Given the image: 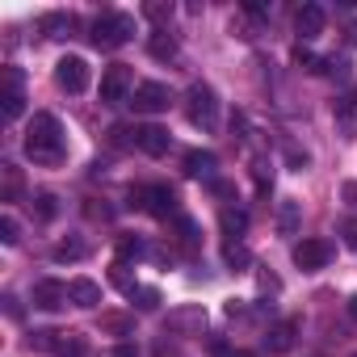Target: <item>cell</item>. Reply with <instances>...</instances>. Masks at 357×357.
<instances>
[{"mask_svg":"<svg viewBox=\"0 0 357 357\" xmlns=\"http://www.w3.org/2000/svg\"><path fill=\"white\" fill-rule=\"evenodd\" d=\"M26 155L34 164H59L68 155V139H63V122L55 114H34L26 126Z\"/></svg>","mask_w":357,"mask_h":357,"instance_id":"1","label":"cell"},{"mask_svg":"<svg viewBox=\"0 0 357 357\" xmlns=\"http://www.w3.org/2000/svg\"><path fill=\"white\" fill-rule=\"evenodd\" d=\"M130 206L147 211L151 219H181V206H176V190L172 185H139V190H130Z\"/></svg>","mask_w":357,"mask_h":357,"instance_id":"2","label":"cell"},{"mask_svg":"<svg viewBox=\"0 0 357 357\" xmlns=\"http://www.w3.org/2000/svg\"><path fill=\"white\" fill-rule=\"evenodd\" d=\"M185 114L198 130H215L219 126V93L211 84H190L185 93Z\"/></svg>","mask_w":357,"mask_h":357,"instance_id":"3","label":"cell"},{"mask_svg":"<svg viewBox=\"0 0 357 357\" xmlns=\"http://www.w3.org/2000/svg\"><path fill=\"white\" fill-rule=\"evenodd\" d=\"M130 34H135V17H126V13H101V17L93 22V43H97L101 51L126 47Z\"/></svg>","mask_w":357,"mask_h":357,"instance_id":"4","label":"cell"},{"mask_svg":"<svg viewBox=\"0 0 357 357\" xmlns=\"http://www.w3.org/2000/svg\"><path fill=\"white\" fill-rule=\"evenodd\" d=\"M164 332H172V336H202L206 332V307L202 303L172 307L168 319H164Z\"/></svg>","mask_w":357,"mask_h":357,"instance_id":"5","label":"cell"},{"mask_svg":"<svg viewBox=\"0 0 357 357\" xmlns=\"http://www.w3.org/2000/svg\"><path fill=\"white\" fill-rule=\"evenodd\" d=\"M22 109H26L22 72H17V68H5V72H0V114H5V122H17Z\"/></svg>","mask_w":357,"mask_h":357,"instance_id":"6","label":"cell"},{"mask_svg":"<svg viewBox=\"0 0 357 357\" xmlns=\"http://www.w3.org/2000/svg\"><path fill=\"white\" fill-rule=\"evenodd\" d=\"M55 84L63 89V93H84L89 89V63L80 59V55H63L59 63H55Z\"/></svg>","mask_w":357,"mask_h":357,"instance_id":"7","label":"cell"},{"mask_svg":"<svg viewBox=\"0 0 357 357\" xmlns=\"http://www.w3.org/2000/svg\"><path fill=\"white\" fill-rule=\"evenodd\" d=\"M130 89H135V72H130L126 63L105 68V76H101V101H105V105H122Z\"/></svg>","mask_w":357,"mask_h":357,"instance_id":"8","label":"cell"},{"mask_svg":"<svg viewBox=\"0 0 357 357\" xmlns=\"http://www.w3.org/2000/svg\"><path fill=\"white\" fill-rule=\"evenodd\" d=\"M130 105H135V114H164V109L172 105V93H168V84H160V80H147V84L135 89Z\"/></svg>","mask_w":357,"mask_h":357,"instance_id":"9","label":"cell"},{"mask_svg":"<svg viewBox=\"0 0 357 357\" xmlns=\"http://www.w3.org/2000/svg\"><path fill=\"white\" fill-rule=\"evenodd\" d=\"M332 261V244L328 240H298L294 244V265L298 269H324Z\"/></svg>","mask_w":357,"mask_h":357,"instance_id":"10","label":"cell"},{"mask_svg":"<svg viewBox=\"0 0 357 357\" xmlns=\"http://www.w3.org/2000/svg\"><path fill=\"white\" fill-rule=\"evenodd\" d=\"M63 303H72V294H68V282H55V278H43V282H34V307H38V311H59Z\"/></svg>","mask_w":357,"mask_h":357,"instance_id":"11","label":"cell"},{"mask_svg":"<svg viewBox=\"0 0 357 357\" xmlns=\"http://www.w3.org/2000/svg\"><path fill=\"white\" fill-rule=\"evenodd\" d=\"M181 168H185V176H194V181H211V185H215L219 155H215V151H202V147H194V151H185Z\"/></svg>","mask_w":357,"mask_h":357,"instance_id":"12","label":"cell"},{"mask_svg":"<svg viewBox=\"0 0 357 357\" xmlns=\"http://www.w3.org/2000/svg\"><path fill=\"white\" fill-rule=\"evenodd\" d=\"M324 22H328V13H324L319 5H303V9L294 13V34H298V43L319 38V34H324Z\"/></svg>","mask_w":357,"mask_h":357,"instance_id":"13","label":"cell"},{"mask_svg":"<svg viewBox=\"0 0 357 357\" xmlns=\"http://www.w3.org/2000/svg\"><path fill=\"white\" fill-rule=\"evenodd\" d=\"M294 332H298L294 319H273V324L265 328V349H269V353H286V349L294 344Z\"/></svg>","mask_w":357,"mask_h":357,"instance_id":"14","label":"cell"},{"mask_svg":"<svg viewBox=\"0 0 357 357\" xmlns=\"http://www.w3.org/2000/svg\"><path fill=\"white\" fill-rule=\"evenodd\" d=\"M172 147V135L164 130V126H139V151H147V155H164Z\"/></svg>","mask_w":357,"mask_h":357,"instance_id":"15","label":"cell"},{"mask_svg":"<svg viewBox=\"0 0 357 357\" xmlns=\"http://www.w3.org/2000/svg\"><path fill=\"white\" fill-rule=\"evenodd\" d=\"M68 294H72L76 307H97V303H101V286H97L93 278H72V282H68Z\"/></svg>","mask_w":357,"mask_h":357,"instance_id":"16","label":"cell"},{"mask_svg":"<svg viewBox=\"0 0 357 357\" xmlns=\"http://www.w3.org/2000/svg\"><path fill=\"white\" fill-rule=\"evenodd\" d=\"M219 227H223V236H227L231 244H240V236L248 231V215H244V211H236V206H223Z\"/></svg>","mask_w":357,"mask_h":357,"instance_id":"17","label":"cell"},{"mask_svg":"<svg viewBox=\"0 0 357 357\" xmlns=\"http://www.w3.org/2000/svg\"><path fill=\"white\" fill-rule=\"evenodd\" d=\"M336 126H340L349 139L357 135V89H353L349 97H340V101H336Z\"/></svg>","mask_w":357,"mask_h":357,"instance_id":"18","label":"cell"},{"mask_svg":"<svg viewBox=\"0 0 357 357\" xmlns=\"http://www.w3.org/2000/svg\"><path fill=\"white\" fill-rule=\"evenodd\" d=\"M17 194H22V168L0 164V202H17Z\"/></svg>","mask_w":357,"mask_h":357,"instance_id":"19","label":"cell"},{"mask_svg":"<svg viewBox=\"0 0 357 357\" xmlns=\"http://www.w3.org/2000/svg\"><path fill=\"white\" fill-rule=\"evenodd\" d=\"M38 26H43V34H51V38H68V34L76 30V17H72V13H47Z\"/></svg>","mask_w":357,"mask_h":357,"instance_id":"20","label":"cell"},{"mask_svg":"<svg viewBox=\"0 0 357 357\" xmlns=\"http://www.w3.org/2000/svg\"><path fill=\"white\" fill-rule=\"evenodd\" d=\"M202 236H198V223L194 219H176V248L181 252H198Z\"/></svg>","mask_w":357,"mask_h":357,"instance_id":"21","label":"cell"},{"mask_svg":"<svg viewBox=\"0 0 357 357\" xmlns=\"http://www.w3.org/2000/svg\"><path fill=\"white\" fill-rule=\"evenodd\" d=\"M147 51H151L155 59H172V55H176V38H172L168 30H155V34L147 38Z\"/></svg>","mask_w":357,"mask_h":357,"instance_id":"22","label":"cell"},{"mask_svg":"<svg viewBox=\"0 0 357 357\" xmlns=\"http://www.w3.org/2000/svg\"><path fill=\"white\" fill-rule=\"evenodd\" d=\"M294 227H298V202L294 198H282V206H278V231L282 236H294Z\"/></svg>","mask_w":357,"mask_h":357,"instance_id":"23","label":"cell"},{"mask_svg":"<svg viewBox=\"0 0 357 357\" xmlns=\"http://www.w3.org/2000/svg\"><path fill=\"white\" fill-rule=\"evenodd\" d=\"M51 257H55L59 265H63V261H84V257H89V244H84V240H63V244H55Z\"/></svg>","mask_w":357,"mask_h":357,"instance_id":"24","label":"cell"},{"mask_svg":"<svg viewBox=\"0 0 357 357\" xmlns=\"http://www.w3.org/2000/svg\"><path fill=\"white\" fill-rule=\"evenodd\" d=\"M172 13H176V5H172V0H147V5H143V17H151L155 26L172 22Z\"/></svg>","mask_w":357,"mask_h":357,"instance_id":"25","label":"cell"},{"mask_svg":"<svg viewBox=\"0 0 357 357\" xmlns=\"http://www.w3.org/2000/svg\"><path fill=\"white\" fill-rule=\"evenodd\" d=\"M319 72L324 76H336V80H349L353 63H349V55H328V59H319Z\"/></svg>","mask_w":357,"mask_h":357,"instance_id":"26","label":"cell"},{"mask_svg":"<svg viewBox=\"0 0 357 357\" xmlns=\"http://www.w3.org/2000/svg\"><path fill=\"white\" fill-rule=\"evenodd\" d=\"M30 206H34V215H38L43 223H51V219L59 215V198H55V194H34Z\"/></svg>","mask_w":357,"mask_h":357,"instance_id":"27","label":"cell"},{"mask_svg":"<svg viewBox=\"0 0 357 357\" xmlns=\"http://www.w3.org/2000/svg\"><path fill=\"white\" fill-rule=\"evenodd\" d=\"M147 248H143V240H135V236H118V261L126 265V261H139Z\"/></svg>","mask_w":357,"mask_h":357,"instance_id":"28","label":"cell"},{"mask_svg":"<svg viewBox=\"0 0 357 357\" xmlns=\"http://www.w3.org/2000/svg\"><path fill=\"white\" fill-rule=\"evenodd\" d=\"M130 303H135L139 311H155V307H160V290H155V286H135Z\"/></svg>","mask_w":357,"mask_h":357,"instance_id":"29","label":"cell"},{"mask_svg":"<svg viewBox=\"0 0 357 357\" xmlns=\"http://www.w3.org/2000/svg\"><path fill=\"white\" fill-rule=\"evenodd\" d=\"M252 176H257V190H261V194L273 190V164H269V160H252Z\"/></svg>","mask_w":357,"mask_h":357,"instance_id":"30","label":"cell"},{"mask_svg":"<svg viewBox=\"0 0 357 357\" xmlns=\"http://www.w3.org/2000/svg\"><path fill=\"white\" fill-rule=\"evenodd\" d=\"M223 257H227V265H231V269H244V265H252V252H248L244 244H227V248H223Z\"/></svg>","mask_w":357,"mask_h":357,"instance_id":"31","label":"cell"},{"mask_svg":"<svg viewBox=\"0 0 357 357\" xmlns=\"http://www.w3.org/2000/svg\"><path fill=\"white\" fill-rule=\"evenodd\" d=\"M0 240H5L9 248L22 240V227H17V219H13V215H0Z\"/></svg>","mask_w":357,"mask_h":357,"instance_id":"32","label":"cell"},{"mask_svg":"<svg viewBox=\"0 0 357 357\" xmlns=\"http://www.w3.org/2000/svg\"><path fill=\"white\" fill-rule=\"evenodd\" d=\"M109 282H114V286H118L122 294H135V286H139V282H135V278L126 273V265H122V261L114 265V273H109Z\"/></svg>","mask_w":357,"mask_h":357,"instance_id":"33","label":"cell"},{"mask_svg":"<svg viewBox=\"0 0 357 357\" xmlns=\"http://www.w3.org/2000/svg\"><path fill=\"white\" fill-rule=\"evenodd\" d=\"M101 328L105 332H118V336H130L135 324H130V315H101Z\"/></svg>","mask_w":357,"mask_h":357,"instance_id":"34","label":"cell"},{"mask_svg":"<svg viewBox=\"0 0 357 357\" xmlns=\"http://www.w3.org/2000/svg\"><path fill=\"white\" fill-rule=\"evenodd\" d=\"M211 349H215V357H252V353H244V349H231V344H223V340H215Z\"/></svg>","mask_w":357,"mask_h":357,"instance_id":"35","label":"cell"},{"mask_svg":"<svg viewBox=\"0 0 357 357\" xmlns=\"http://www.w3.org/2000/svg\"><path fill=\"white\" fill-rule=\"evenodd\" d=\"M240 9H244V13H248L252 22H261V17H269V9H265V5H257V0H244V5H240Z\"/></svg>","mask_w":357,"mask_h":357,"instance_id":"36","label":"cell"},{"mask_svg":"<svg viewBox=\"0 0 357 357\" xmlns=\"http://www.w3.org/2000/svg\"><path fill=\"white\" fill-rule=\"evenodd\" d=\"M340 231H344V244H349V248H357V219H344V227H340Z\"/></svg>","mask_w":357,"mask_h":357,"instance_id":"37","label":"cell"},{"mask_svg":"<svg viewBox=\"0 0 357 357\" xmlns=\"http://www.w3.org/2000/svg\"><path fill=\"white\" fill-rule=\"evenodd\" d=\"M257 278H261V290H273V294H278V290H282V282H278V278H273V273H257Z\"/></svg>","mask_w":357,"mask_h":357,"instance_id":"38","label":"cell"},{"mask_svg":"<svg viewBox=\"0 0 357 357\" xmlns=\"http://www.w3.org/2000/svg\"><path fill=\"white\" fill-rule=\"evenodd\" d=\"M109 357H139V349L135 344H118V349H109Z\"/></svg>","mask_w":357,"mask_h":357,"instance_id":"39","label":"cell"},{"mask_svg":"<svg viewBox=\"0 0 357 357\" xmlns=\"http://www.w3.org/2000/svg\"><path fill=\"white\" fill-rule=\"evenodd\" d=\"M344 198H349V202L357 206V185H344Z\"/></svg>","mask_w":357,"mask_h":357,"instance_id":"40","label":"cell"},{"mask_svg":"<svg viewBox=\"0 0 357 357\" xmlns=\"http://www.w3.org/2000/svg\"><path fill=\"white\" fill-rule=\"evenodd\" d=\"M349 319H357V294L349 298Z\"/></svg>","mask_w":357,"mask_h":357,"instance_id":"41","label":"cell"},{"mask_svg":"<svg viewBox=\"0 0 357 357\" xmlns=\"http://www.w3.org/2000/svg\"><path fill=\"white\" fill-rule=\"evenodd\" d=\"M349 43H353V47H357V22H353V26H349Z\"/></svg>","mask_w":357,"mask_h":357,"instance_id":"42","label":"cell"}]
</instances>
